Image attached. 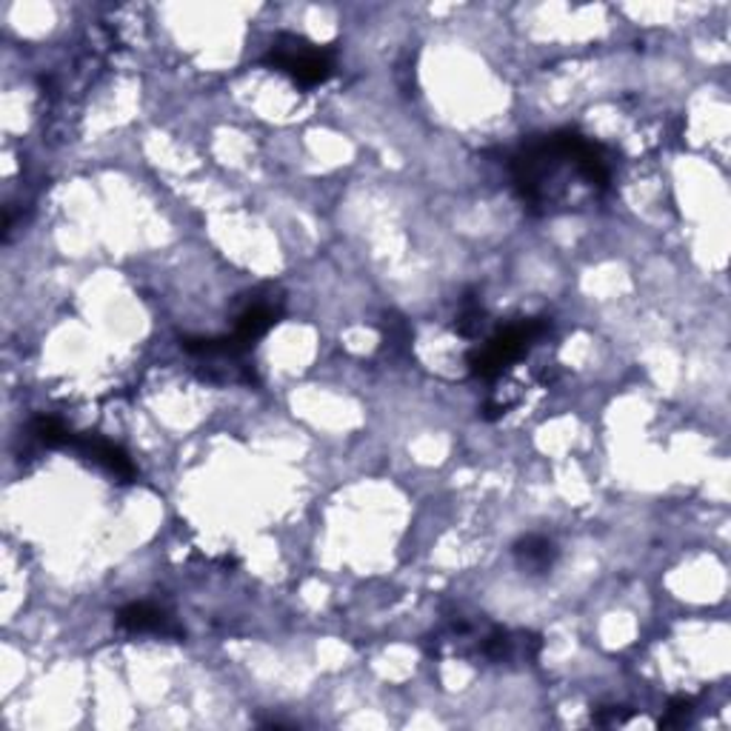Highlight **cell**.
<instances>
[{"instance_id": "7", "label": "cell", "mask_w": 731, "mask_h": 731, "mask_svg": "<svg viewBox=\"0 0 731 731\" xmlns=\"http://www.w3.org/2000/svg\"><path fill=\"white\" fill-rule=\"evenodd\" d=\"M32 432H35L37 440L49 446V449H69V444H72L74 437L72 428H69L63 421H58V417H52V414H40V417L32 423Z\"/></svg>"}, {"instance_id": "6", "label": "cell", "mask_w": 731, "mask_h": 731, "mask_svg": "<svg viewBox=\"0 0 731 731\" xmlns=\"http://www.w3.org/2000/svg\"><path fill=\"white\" fill-rule=\"evenodd\" d=\"M515 554H518V563L523 566L526 571H532V575H543L554 566L557 561V549L549 538L543 534H529L515 546Z\"/></svg>"}, {"instance_id": "4", "label": "cell", "mask_w": 731, "mask_h": 731, "mask_svg": "<svg viewBox=\"0 0 731 731\" xmlns=\"http://www.w3.org/2000/svg\"><path fill=\"white\" fill-rule=\"evenodd\" d=\"M69 449L78 451V455H83L86 460H92L95 465H101V469H106V472L111 474V477H118V481H134V463L129 458H126V451L118 449L115 444H109V440H104V437H90V435H74L72 444H69Z\"/></svg>"}, {"instance_id": "5", "label": "cell", "mask_w": 731, "mask_h": 731, "mask_svg": "<svg viewBox=\"0 0 731 731\" xmlns=\"http://www.w3.org/2000/svg\"><path fill=\"white\" fill-rule=\"evenodd\" d=\"M118 626L134 635H146V632H161V635H180L178 628L172 626V621L161 609L152 603H132V606L120 609Z\"/></svg>"}, {"instance_id": "3", "label": "cell", "mask_w": 731, "mask_h": 731, "mask_svg": "<svg viewBox=\"0 0 731 731\" xmlns=\"http://www.w3.org/2000/svg\"><path fill=\"white\" fill-rule=\"evenodd\" d=\"M267 63L300 86H320L334 74V49L309 44L306 37L281 35L269 49Z\"/></svg>"}, {"instance_id": "8", "label": "cell", "mask_w": 731, "mask_h": 731, "mask_svg": "<svg viewBox=\"0 0 731 731\" xmlns=\"http://www.w3.org/2000/svg\"><path fill=\"white\" fill-rule=\"evenodd\" d=\"M692 715H695V703L686 700V697H674V700H669V709H665L660 726H686Z\"/></svg>"}, {"instance_id": "1", "label": "cell", "mask_w": 731, "mask_h": 731, "mask_svg": "<svg viewBox=\"0 0 731 731\" xmlns=\"http://www.w3.org/2000/svg\"><path fill=\"white\" fill-rule=\"evenodd\" d=\"M509 169L523 203L538 212L571 209L603 194L612 184L603 146L571 129L526 141L511 155Z\"/></svg>"}, {"instance_id": "2", "label": "cell", "mask_w": 731, "mask_h": 731, "mask_svg": "<svg viewBox=\"0 0 731 731\" xmlns=\"http://www.w3.org/2000/svg\"><path fill=\"white\" fill-rule=\"evenodd\" d=\"M546 332L549 320H518V323L506 326V329L492 334L483 346L474 349L472 355H469V366H472L477 377L492 380L503 369H509L511 363L523 361L526 352Z\"/></svg>"}]
</instances>
